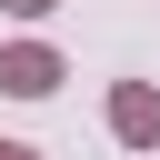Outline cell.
Here are the masks:
<instances>
[{
	"label": "cell",
	"mask_w": 160,
	"mask_h": 160,
	"mask_svg": "<svg viewBox=\"0 0 160 160\" xmlns=\"http://www.w3.org/2000/svg\"><path fill=\"white\" fill-rule=\"evenodd\" d=\"M110 140L120 150H160V90L150 80H120L110 90Z\"/></svg>",
	"instance_id": "1"
},
{
	"label": "cell",
	"mask_w": 160,
	"mask_h": 160,
	"mask_svg": "<svg viewBox=\"0 0 160 160\" xmlns=\"http://www.w3.org/2000/svg\"><path fill=\"white\" fill-rule=\"evenodd\" d=\"M0 90H10V100H50V90H60V50L10 40V50H0Z\"/></svg>",
	"instance_id": "2"
},
{
	"label": "cell",
	"mask_w": 160,
	"mask_h": 160,
	"mask_svg": "<svg viewBox=\"0 0 160 160\" xmlns=\"http://www.w3.org/2000/svg\"><path fill=\"white\" fill-rule=\"evenodd\" d=\"M0 10H20V20H40V10H60V0H0Z\"/></svg>",
	"instance_id": "3"
},
{
	"label": "cell",
	"mask_w": 160,
	"mask_h": 160,
	"mask_svg": "<svg viewBox=\"0 0 160 160\" xmlns=\"http://www.w3.org/2000/svg\"><path fill=\"white\" fill-rule=\"evenodd\" d=\"M0 160H40V150H30V140H0Z\"/></svg>",
	"instance_id": "4"
}]
</instances>
